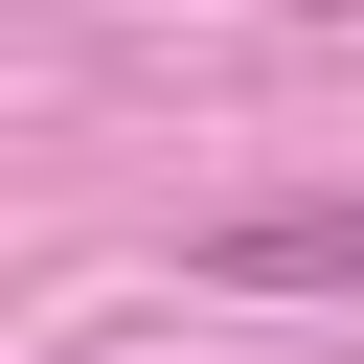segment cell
Here are the masks:
<instances>
[{
	"label": "cell",
	"mask_w": 364,
	"mask_h": 364,
	"mask_svg": "<svg viewBox=\"0 0 364 364\" xmlns=\"http://www.w3.org/2000/svg\"><path fill=\"white\" fill-rule=\"evenodd\" d=\"M205 273L228 296H364V205H250V228H205Z\"/></svg>",
	"instance_id": "cell-1"
}]
</instances>
